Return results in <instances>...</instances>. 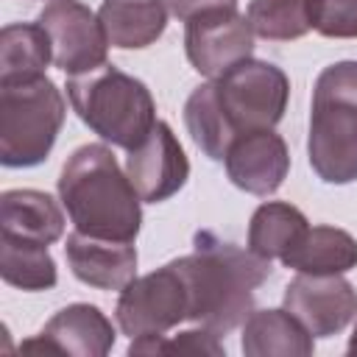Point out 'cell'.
Returning a JSON list of instances; mask_svg holds the SVG:
<instances>
[{"instance_id": "obj_26", "label": "cell", "mask_w": 357, "mask_h": 357, "mask_svg": "<svg viewBox=\"0 0 357 357\" xmlns=\"http://www.w3.org/2000/svg\"><path fill=\"white\" fill-rule=\"evenodd\" d=\"M346 351H349V354H357V324H354V332H351V337H349Z\"/></svg>"}, {"instance_id": "obj_16", "label": "cell", "mask_w": 357, "mask_h": 357, "mask_svg": "<svg viewBox=\"0 0 357 357\" xmlns=\"http://www.w3.org/2000/svg\"><path fill=\"white\" fill-rule=\"evenodd\" d=\"M0 234L50 245L64 234V215L42 190H6L0 195Z\"/></svg>"}, {"instance_id": "obj_14", "label": "cell", "mask_w": 357, "mask_h": 357, "mask_svg": "<svg viewBox=\"0 0 357 357\" xmlns=\"http://www.w3.org/2000/svg\"><path fill=\"white\" fill-rule=\"evenodd\" d=\"M64 257L73 276L98 290H123L137 276V248L126 240L92 237L75 229L64 243Z\"/></svg>"}, {"instance_id": "obj_1", "label": "cell", "mask_w": 357, "mask_h": 357, "mask_svg": "<svg viewBox=\"0 0 357 357\" xmlns=\"http://www.w3.org/2000/svg\"><path fill=\"white\" fill-rule=\"evenodd\" d=\"M173 265L187 287V321L218 335L243 326L254 312V290L271 276V259L212 231H198L195 251L173 259Z\"/></svg>"}, {"instance_id": "obj_10", "label": "cell", "mask_w": 357, "mask_h": 357, "mask_svg": "<svg viewBox=\"0 0 357 357\" xmlns=\"http://www.w3.org/2000/svg\"><path fill=\"white\" fill-rule=\"evenodd\" d=\"M282 304L312 337H332L357 318V290L343 273H298Z\"/></svg>"}, {"instance_id": "obj_6", "label": "cell", "mask_w": 357, "mask_h": 357, "mask_svg": "<svg viewBox=\"0 0 357 357\" xmlns=\"http://www.w3.org/2000/svg\"><path fill=\"white\" fill-rule=\"evenodd\" d=\"M212 81L218 100L237 134L273 128L284 117L290 100V78L273 61L245 59Z\"/></svg>"}, {"instance_id": "obj_12", "label": "cell", "mask_w": 357, "mask_h": 357, "mask_svg": "<svg viewBox=\"0 0 357 357\" xmlns=\"http://www.w3.org/2000/svg\"><path fill=\"white\" fill-rule=\"evenodd\" d=\"M223 165L237 190L251 195H273L290 173V151L273 128H257L231 142Z\"/></svg>"}, {"instance_id": "obj_13", "label": "cell", "mask_w": 357, "mask_h": 357, "mask_svg": "<svg viewBox=\"0 0 357 357\" xmlns=\"http://www.w3.org/2000/svg\"><path fill=\"white\" fill-rule=\"evenodd\" d=\"M114 326L95 304H67L61 307L45 329L25 340V351H45V354H75V357H103L114 346Z\"/></svg>"}, {"instance_id": "obj_22", "label": "cell", "mask_w": 357, "mask_h": 357, "mask_svg": "<svg viewBox=\"0 0 357 357\" xmlns=\"http://www.w3.org/2000/svg\"><path fill=\"white\" fill-rule=\"evenodd\" d=\"M0 276L20 290H50L59 282L56 259L45 243L0 234Z\"/></svg>"}, {"instance_id": "obj_21", "label": "cell", "mask_w": 357, "mask_h": 357, "mask_svg": "<svg viewBox=\"0 0 357 357\" xmlns=\"http://www.w3.org/2000/svg\"><path fill=\"white\" fill-rule=\"evenodd\" d=\"M310 229L307 215L287 201H265L248 220V248L262 259H282Z\"/></svg>"}, {"instance_id": "obj_23", "label": "cell", "mask_w": 357, "mask_h": 357, "mask_svg": "<svg viewBox=\"0 0 357 357\" xmlns=\"http://www.w3.org/2000/svg\"><path fill=\"white\" fill-rule=\"evenodd\" d=\"M312 6L315 0H251L245 17L257 36L290 42L312 31Z\"/></svg>"}, {"instance_id": "obj_17", "label": "cell", "mask_w": 357, "mask_h": 357, "mask_svg": "<svg viewBox=\"0 0 357 357\" xmlns=\"http://www.w3.org/2000/svg\"><path fill=\"white\" fill-rule=\"evenodd\" d=\"M240 349L248 357H310L315 343L312 335L282 307L254 310L243 321Z\"/></svg>"}, {"instance_id": "obj_5", "label": "cell", "mask_w": 357, "mask_h": 357, "mask_svg": "<svg viewBox=\"0 0 357 357\" xmlns=\"http://www.w3.org/2000/svg\"><path fill=\"white\" fill-rule=\"evenodd\" d=\"M64 95L47 78L0 84V162L3 167L42 165L64 126Z\"/></svg>"}, {"instance_id": "obj_25", "label": "cell", "mask_w": 357, "mask_h": 357, "mask_svg": "<svg viewBox=\"0 0 357 357\" xmlns=\"http://www.w3.org/2000/svg\"><path fill=\"white\" fill-rule=\"evenodd\" d=\"M167 6H170V11H173L181 22H187V20H192V17L204 14V11L237 8V0H167Z\"/></svg>"}, {"instance_id": "obj_8", "label": "cell", "mask_w": 357, "mask_h": 357, "mask_svg": "<svg viewBox=\"0 0 357 357\" xmlns=\"http://www.w3.org/2000/svg\"><path fill=\"white\" fill-rule=\"evenodd\" d=\"M36 22L50 39L53 64L61 73L81 75L106 64V31L100 25V17L81 0H50L39 11Z\"/></svg>"}, {"instance_id": "obj_3", "label": "cell", "mask_w": 357, "mask_h": 357, "mask_svg": "<svg viewBox=\"0 0 357 357\" xmlns=\"http://www.w3.org/2000/svg\"><path fill=\"white\" fill-rule=\"evenodd\" d=\"M307 156L321 181H357V59L335 61L318 73Z\"/></svg>"}, {"instance_id": "obj_20", "label": "cell", "mask_w": 357, "mask_h": 357, "mask_svg": "<svg viewBox=\"0 0 357 357\" xmlns=\"http://www.w3.org/2000/svg\"><path fill=\"white\" fill-rule=\"evenodd\" d=\"M184 126H187L192 142L212 162H223L231 142L240 137L234 131V126L229 123L220 100H218V89H215L212 78L206 84H198L190 92V98L184 103Z\"/></svg>"}, {"instance_id": "obj_2", "label": "cell", "mask_w": 357, "mask_h": 357, "mask_svg": "<svg viewBox=\"0 0 357 357\" xmlns=\"http://www.w3.org/2000/svg\"><path fill=\"white\" fill-rule=\"evenodd\" d=\"M59 201L84 234L126 243L139 234L142 198L103 142L81 145L67 156L59 176Z\"/></svg>"}, {"instance_id": "obj_11", "label": "cell", "mask_w": 357, "mask_h": 357, "mask_svg": "<svg viewBox=\"0 0 357 357\" xmlns=\"http://www.w3.org/2000/svg\"><path fill=\"white\" fill-rule=\"evenodd\" d=\"M126 173L145 204L173 198L190 178V159L165 120H156L151 134L126 156Z\"/></svg>"}, {"instance_id": "obj_18", "label": "cell", "mask_w": 357, "mask_h": 357, "mask_svg": "<svg viewBox=\"0 0 357 357\" xmlns=\"http://www.w3.org/2000/svg\"><path fill=\"white\" fill-rule=\"evenodd\" d=\"M282 262L298 273H346L357 268V240L337 226H312Z\"/></svg>"}, {"instance_id": "obj_7", "label": "cell", "mask_w": 357, "mask_h": 357, "mask_svg": "<svg viewBox=\"0 0 357 357\" xmlns=\"http://www.w3.org/2000/svg\"><path fill=\"white\" fill-rule=\"evenodd\" d=\"M190 315V298L181 273L173 262L145 273L134 276L117 298L114 321L123 335L139 337V335H165Z\"/></svg>"}, {"instance_id": "obj_24", "label": "cell", "mask_w": 357, "mask_h": 357, "mask_svg": "<svg viewBox=\"0 0 357 357\" xmlns=\"http://www.w3.org/2000/svg\"><path fill=\"white\" fill-rule=\"evenodd\" d=\"M312 28L326 39H357V0H315Z\"/></svg>"}, {"instance_id": "obj_9", "label": "cell", "mask_w": 357, "mask_h": 357, "mask_svg": "<svg viewBox=\"0 0 357 357\" xmlns=\"http://www.w3.org/2000/svg\"><path fill=\"white\" fill-rule=\"evenodd\" d=\"M184 53L195 73L220 78L254 53V31L248 17H243L237 8H215L187 20Z\"/></svg>"}, {"instance_id": "obj_4", "label": "cell", "mask_w": 357, "mask_h": 357, "mask_svg": "<svg viewBox=\"0 0 357 357\" xmlns=\"http://www.w3.org/2000/svg\"><path fill=\"white\" fill-rule=\"evenodd\" d=\"M67 98L89 131L126 151H134L156 126L151 89L109 61L89 73L70 75Z\"/></svg>"}, {"instance_id": "obj_19", "label": "cell", "mask_w": 357, "mask_h": 357, "mask_svg": "<svg viewBox=\"0 0 357 357\" xmlns=\"http://www.w3.org/2000/svg\"><path fill=\"white\" fill-rule=\"evenodd\" d=\"M50 59L53 47L39 22H11L0 31V84L42 78Z\"/></svg>"}, {"instance_id": "obj_15", "label": "cell", "mask_w": 357, "mask_h": 357, "mask_svg": "<svg viewBox=\"0 0 357 357\" xmlns=\"http://www.w3.org/2000/svg\"><path fill=\"white\" fill-rule=\"evenodd\" d=\"M100 25L112 47L142 50L167 28V0H103Z\"/></svg>"}]
</instances>
